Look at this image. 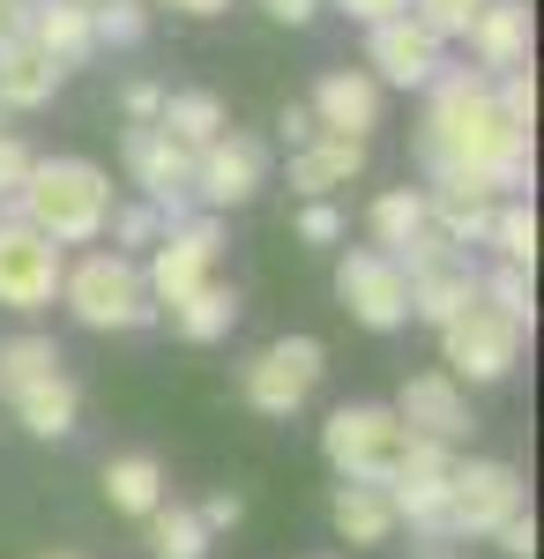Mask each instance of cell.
Returning <instances> with one entry per match:
<instances>
[{
  "instance_id": "cell-29",
  "label": "cell",
  "mask_w": 544,
  "mask_h": 559,
  "mask_svg": "<svg viewBox=\"0 0 544 559\" xmlns=\"http://www.w3.org/2000/svg\"><path fill=\"white\" fill-rule=\"evenodd\" d=\"M477 299L493 306L500 321H515V329H530V313H537V299H530V269H477Z\"/></svg>"
},
{
  "instance_id": "cell-37",
  "label": "cell",
  "mask_w": 544,
  "mask_h": 559,
  "mask_svg": "<svg viewBox=\"0 0 544 559\" xmlns=\"http://www.w3.org/2000/svg\"><path fill=\"white\" fill-rule=\"evenodd\" d=\"M493 545H500L507 559H537V515L522 508L515 522H500V530H493Z\"/></svg>"
},
{
  "instance_id": "cell-40",
  "label": "cell",
  "mask_w": 544,
  "mask_h": 559,
  "mask_svg": "<svg viewBox=\"0 0 544 559\" xmlns=\"http://www.w3.org/2000/svg\"><path fill=\"white\" fill-rule=\"evenodd\" d=\"M261 15H269V23H292V31H306V23L321 15V0H261Z\"/></svg>"
},
{
  "instance_id": "cell-44",
  "label": "cell",
  "mask_w": 544,
  "mask_h": 559,
  "mask_svg": "<svg viewBox=\"0 0 544 559\" xmlns=\"http://www.w3.org/2000/svg\"><path fill=\"white\" fill-rule=\"evenodd\" d=\"M172 8H187V15H224L232 0H172Z\"/></svg>"
},
{
  "instance_id": "cell-19",
  "label": "cell",
  "mask_w": 544,
  "mask_h": 559,
  "mask_svg": "<svg viewBox=\"0 0 544 559\" xmlns=\"http://www.w3.org/2000/svg\"><path fill=\"white\" fill-rule=\"evenodd\" d=\"M52 90H60V68L45 60L38 45L31 38H0V120L52 105Z\"/></svg>"
},
{
  "instance_id": "cell-8",
  "label": "cell",
  "mask_w": 544,
  "mask_h": 559,
  "mask_svg": "<svg viewBox=\"0 0 544 559\" xmlns=\"http://www.w3.org/2000/svg\"><path fill=\"white\" fill-rule=\"evenodd\" d=\"M522 515V471L500 463V455H470L448 477V537H493L500 522Z\"/></svg>"
},
{
  "instance_id": "cell-10",
  "label": "cell",
  "mask_w": 544,
  "mask_h": 559,
  "mask_svg": "<svg viewBox=\"0 0 544 559\" xmlns=\"http://www.w3.org/2000/svg\"><path fill=\"white\" fill-rule=\"evenodd\" d=\"M60 269H68V254L52 239H38L15 216H0V306L8 313H45L60 299Z\"/></svg>"
},
{
  "instance_id": "cell-36",
  "label": "cell",
  "mask_w": 544,
  "mask_h": 559,
  "mask_svg": "<svg viewBox=\"0 0 544 559\" xmlns=\"http://www.w3.org/2000/svg\"><path fill=\"white\" fill-rule=\"evenodd\" d=\"M298 239H306V247H335V239H343V210H335V202H306V210H298Z\"/></svg>"
},
{
  "instance_id": "cell-1",
  "label": "cell",
  "mask_w": 544,
  "mask_h": 559,
  "mask_svg": "<svg viewBox=\"0 0 544 559\" xmlns=\"http://www.w3.org/2000/svg\"><path fill=\"white\" fill-rule=\"evenodd\" d=\"M418 157L433 179L485 187L493 202L530 187V134H515L493 112V75H477V68H440L433 75V105L418 120Z\"/></svg>"
},
{
  "instance_id": "cell-15",
  "label": "cell",
  "mask_w": 544,
  "mask_h": 559,
  "mask_svg": "<svg viewBox=\"0 0 544 559\" xmlns=\"http://www.w3.org/2000/svg\"><path fill=\"white\" fill-rule=\"evenodd\" d=\"M366 60H374L366 75H374V83H395V90H418V83H433V75H440V45L425 38L411 15L374 23V31H366Z\"/></svg>"
},
{
  "instance_id": "cell-18",
  "label": "cell",
  "mask_w": 544,
  "mask_h": 559,
  "mask_svg": "<svg viewBox=\"0 0 544 559\" xmlns=\"http://www.w3.org/2000/svg\"><path fill=\"white\" fill-rule=\"evenodd\" d=\"M23 38L38 45L60 75H68V68H83L90 52H97V38H90V8H75V0H31Z\"/></svg>"
},
{
  "instance_id": "cell-38",
  "label": "cell",
  "mask_w": 544,
  "mask_h": 559,
  "mask_svg": "<svg viewBox=\"0 0 544 559\" xmlns=\"http://www.w3.org/2000/svg\"><path fill=\"white\" fill-rule=\"evenodd\" d=\"M194 522H202V530H239V522H247V500H239V492H210V500H202V508H194Z\"/></svg>"
},
{
  "instance_id": "cell-41",
  "label": "cell",
  "mask_w": 544,
  "mask_h": 559,
  "mask_svg": "<svg viewBox=\"0 0 544 559\" xmlns=\"http://www.w3.org/2000/svg\"><path fill=\"white\" fill-rule=\"evenodd\" d=\"M329 8H343V15H358V23L374 31V23H388V15H403L411 0H329Z\"/></svg>"
},
{
  "instance_id": "cell-22",
  "label": "cell",
  "mask_w": 544,
  "mask_h": 559,
  "mask_svg": "<svg viewBox=\"0 0 544 559\" xmlns=\"http://www.w3.org/2000/svg\"><path fill=\"white\" fill-rule=\"evenodd\" d=\"M105 500H113L120 515L150 522L157 508H165V463L142 455V448H134V455H113V463H105Z\"/></svg>"
},
{
  "instance_id": "cell-24",
  "label": "cell",
  "mask_w": 544,
  "mask_h": 559,
  "mask_svg": "<svg viewBox=\"0 0 544 559\" xmlns=\"http://www.w3.org/2000/svg\"><path fill=\"white\" fill-rule=\"evenodd\" d=\"M462 306H477V269H470V261H448V269H433V276H411V321L448 329Z\"/></svg>"
},
{
  "instance_id": "cell-26",
  "label": "cell",
  "mask_w": 544,
  "mask_h": 559,
  "mask_svg": "<svg viewBox=\"0 0 544 559\" xmlns=\"http://www.w3.org/2000/svg\"><path fill=\"white\" fill-rule=\"evenodd\" d=\"M366 231H374V254H403V247L425 231V194L418 187H388V194H374Z\"/></svg>"
},
{
  "instance_id": "cell-14",
  "label": "cell",
  "mask_w": 544,
  "mask_h": 559,
  "mask_svg": "<svg viewBox=\"0 0 544 559\" xmlns=\"http://www.w3.org/2000/svg\"><path fill=\"white\" fill-rule=\"evenodd\" d=\"M314 128L321 134H343V142H366L380 128V83L366 68H329L321 83H314Z\"/></svg>"
},
{
  "instance_id": "cell-6",
  "label": "cell",
  "mask_w": 544,
  "mask_h": 559,
  "mask_svg": "<svg viewBox=\"0 0 544 559\" xmlns=\"http://www.w3.org/2000/svg\"><path fill=\"white\" fill-rule=\"evenodd\" d=\"M321 373H329V350L314 344V336H276V344H261L239 366V395L261 418H292L298 403L321 388Z\"/></svg>"
},
{
  "instance_id": "cell-42",
  "label": "cell",
  "mask_w": 544,
  "mask_h": 559,
  "mask_svg": "<svg viewBox=\"0 0 544 559\" xmlns=\"http://www.w3.org/2000/svg\"><path fill=\"white\" fill-rule=\"evenodd\" d=\"M276 128H284V142H292V150H306V142H314V112H306V105H284V120H276Z\"/></svg>"
},
{
  "instance_id": "cell-17",
  "label": "cell",
  "mask_w": 544,
  "mask_h": 559,
  "mask_svg": "<svg viewBox=\"0 0 544 559\" xmlns=\"http://www.w3.org/2000/svg\"><path fill=\"white\" fill-rule=\"evenodd\" d=\"M366 173V142H343V134H314L306 150H292V194L306 202H329L335 187Z\"/></svg>"
},
{
  "instance_id": "cell-16",
  "label": "cell",
  "mask_w": 544,
  "mask_h": 559,
  "mask_svg": "<svg viewBox=\"0 0 544 559\" xmlns=\"http://www.w3.org/2000/svg\"><path fill=\"white\" fill-rule=\"evenodd\" d=\"M477 75H522L530 68V0H485V15L470 23Z\"/></svg>"
},
{
  "instance_id": "cell-21",
  "label": "cell",
  "mask_w": 544,
  "mask_h": 559,
  "mask_svg": "<svg viewBox=\"0 0 544 559\" xmlns=\"http://www.w3.org/2000/svg\"><path fill=\"white\" fill-rule=\"evenodd\" d=\"M329 522H335L343 545H388V537L403 530L380 485H335V492H329Z\"/></svg>"
},
{
  "instance_id": "cell-7",
  "label": "cell",
  "mask_w": 544,
  "mask_h": 559,
  "mask_svg": "<svg viewBox=\"0 0 544 559\" xmlns=\"http://www.w3.org/2000/svg\"><path fill=\"white\" fill-rule=\"evenodd\" d=\"M522 336H530V329L500 321V313H493L485 299L462 306L456 321L440 329V350H448V366H440V373H448L456 388H462V381L493 388V381H507V373H515V358H522Z\"/></svg>"
},
{
  "instance_id": "cell-12",
  "label": "cell",
  "mask_w": 544,
  "mask_h": 559,
  "mask_svg": "<svg viewBox=\"0 0 544 559\" xmlns=\"http://www.w3.org/2000/svg\"><path fill=\"white\" fill-rule=\"evenodd\" d=\"M448 477H456V448L411 440L403 463H395V477H388L380 492H388L395 522H411V530H440V522H448ZM440 537H448V530H440Z\"/></svg>"
},
{
  "instance_id": "cell-48",
  "label": "cell",
  "mask_w": 544,
  "mask_h": 559,
  "mask_svg": "<svg viewBox=\"0 0 544 559\" xmlns=\"http://www.w3.org/2000/svg\"><path fill=\"white\" fill-rule=\"evenodd\" d=\"M321 559H335V552H321Z\"/></svg>"
},
{
  "instance_id": "cell-3",
  "label": "cell",
  "mask_w": 544,
  "mask_h": 559,
  "mask_svg": "<svg viewBox=\"0 0 544 559\" xmlns=\"http://www.w3.org/2000/svg\"><path fill=\"white\" fill-rule=\"evenodd\" d=\"M60 306L83 329H150L157 321V299L142 284V261L113 254V247H97V254L60 269Z\"/></svg>"
},
{
  "instance_id": "cell-32",
  "label": "cell",
  "mask_w": 544,
  "mask_h": 559,
  "mask_svg": "<svg viewBox=\"0 0 544 559\" xmlns=\"http://www.w3.org/2000/svg\"><path fill=\"white\" fill-rule=\"evenodd\" d=\"M90 38L97 45H142L150 38V8L142 0H97L90 8Z\"/></svg>"
},
{
  "instance_id": "cell-33",
  "label": "cell",
  "mask_w": 544,
  "mask_h": 559,
  "mask_svg": "<svg viewBox=\"0 0 544 559\" xmlns=\"http://www.w3.org/2000/svg\"><path fill=\"white\" fill-rule=\"evenodd\" d=\"M493 112H500L515 134L537 128V75L522 68V75H493Z\"/></svg>"
},
{
  "instance_id": "cell-4",
  "label": "cell",
  "mask_w": 544,
  "mask_h": 559,
  "mask_svg": "<svg viewBox=\"0 0 544 559\" xmlns=\"http://www.w3.org/2000/svg\"><path fill=\"white\" fill-rule=\"evenodd\" d=\"M403 448H411V432L395 426L388 403H335L321 426V455H329L335 485H388Z\"/></svg>"
},
{
  "instance_id": "cell-46",
  "label": "cell",
  "mask_w": 544,
  "mask_h": 559,
  "mask_svg": "<svg viewBox=\"0 0 544 559\" xmlns=\"http://www.w3.org/2000/svg\"><path fill=\"white\" fill-rule=\"evenodd\" d=\"M75 8H97V0H75Z\"/></svg>"
},
{
  "instance_id": "cell-28",
  "label": "cell",
  "mask_w": 544,
  "mask_h": 559,
  "mask_svg": "<svg viewBox=\"0 0 544 559\" xmlns=\"http://www.w3.org/2000/svg\"><path fill=\"white\" fill-rule=\"evenodd\" d=\"M485 247H493L507 269H537V210H530L522 194L493 202V231H485Z\"/></svg>"
},
{
  "instance_id": "cell-11",
  "label": "cell",
  "mask_w": 544,
  "mask_h": 559,
  "mask_svg": "<svg viewBox=\"0 0 544 559\" xmlns=\"http://www.w3.org/2000/svg\"><path fill=\"white\" fill-rule=\"evenodd\" d=\"M261 179H269V142L261 134H239V128H224L210 142V150H194V173H187V187L216 210H239V202H253L261 194Z\"/></svg>"
},
{
  "instance_id": "cell-34",
  "label": "cell",
  "mask_w": 544,
  "mask_h": 559,
  "mask_svg": "<svg viewBox=\"0 0 544 559\" xmlns=\"http://www.w3.org/2000/svg\"><path fill=\"white\" fill-rule=\"evenodd\" d=\"M105 231H113V254L134 261V247H157V231H165V224H157V210H150V202H134V210H113V224H105Z\"/></svg>"
},
{
  "instance_id": "cell-31",
  "label": "cell",
  "mask_w": 544,
  "mask_h": 559,
  "mask_svg": "<svg viewBox=\"0 0 544 559\" xmlns=\"http://www.w3.org/2000/svg\"><path fill=\"white\" fill-rule=\"evenodd\" d=\"M403 15H411L433 45H448V38H470V23L485 15V0H411Z\"/></svg>"
},
{
  "instance_id": "cell-35",
  "label": "cell",
  "mask_w": 544,
  "mask_h": 559,
  "mask_svg": "<svg viewBox=\"0 0 544 559\" xmlns=\"http://www.w3.org/2000/svg\"><path fill=\"white\" fill-rule=\"evenodd\" d=\"M31 165H38V150H31L23 134H8V128H0V216H8V202H15V194H23Z\"/></svg>"
},
{
  "instance_id": "cell-30",
  "label": "cell",
  "mask_w": 544,
  "mask_h": 559,
  "mask_svg": "<svg viewBox=\"0 0 544 559\" xmlns=\"http://www.w3.org/2000/svg\"><path fill=\"white\" fill-rule=\"evenodd\" d=\"M150 552L157 559H202L210 552V530L194 522V508H157L150 515Z\"/></svg>"
},
{
  "instance_id": "cell-39",
  "label": "cell",
  "mask_w": 544,
  "mask_h": 559,
  "mask_svg": "<svg viewBox=\"0 0 544 559\" xmlns=\"http://www.w3.org/2000/svg\"><path fill=\"white\" fill-rule=\"evenodd\" d=\"M127 128H157V112H165V83H127Z\"/></svg>"
},
{
  "instance_id": "cell-2",
  "label": "cell",
  "mask_w": 544,
  "mask_h": 559,
  "mask_svg": "<svg viewBox=\"0 0 544 559\" xmlns=\"http://www.w3.org/2000/svg\"><path fill=\"white\" fill-rule=\"evenodd\" d=\"M8 216L31 224L52 247H97L105 224H113V179L90 157H38L31 179H23V194L8 202Z\"/></svg>"
},
{
  "instance_id": "cell-20",
  "label": "cell",
  "mask_w": 544,
  "mask_h": 559,
  "mask_svg": "<svg viewBox=\"0 0 544 559\" xmlns=\"http://www.w3.org/2000/svg\"><path fill=\"white\" fill-rule=\"evenodd\" d=\"M15 418H23V432H38V440H68L75 432V418H83V388H75V373L60 366V373H45V381H31L15 403H8Z\"/></svg>"
},
{
  "instance_id": "cell-9",
  "label": "cell",
  "mask_w": 544,
  "mask_h": 559,
  "mask_svg": "<svg viewBox=\"0 0 544 559\" xmlns=\"http://www.w3.org/2000/svg\"><path fill=\"white\" fill-rule=\"evenodd\" d=\"M335 299H343V313L358 321V329H403L411 321V284H403V269L388 254H374V247H351V254L335 261Z\"/></svg>"
},
{
  "instance_id": "cell-25",
  "label": "cell",
  "mask_w": 544,
  "mask_h": 559,
  "mask_svg": "<svg viewBox=\"0 0 544 559\" xmlns=\"http://www.w3.org/2000/svg\"><path fill=\"white\" fill-rule=\"evenodd\" d=\"M232 321H239V292L232 284H202V292H187V299L172 306V329L187 336V344H216V336H232Z\"/></svg>"
},
{
  "instance_id": "cell-47",
  "label": "cell",
  "mask_w": 544,
  "mask_h": 559,
  "mask_svg": "<svg viewBox=\"0 0 544 559\" xmlns=\"http://www.w3.org/2000/svg\"><path fill=\"white\" fill-rule=\"evenodd\" d=\"M52 559H75V552H52Z\"/></svg>"
},
{
  "instance_id": "cell-45",
  "label": "cell",
  "mask_w": 544,
  "mask_h": 559,
  "mask_svg": "<svg viewBox=\"0 0 544 559\" xmlns=\"http://www.w3.org/2000/svg\"><path fill=\"white\" fill-rule=\"evenodd\" d=\"M0 8H23V0H0Z\"/></svg>"
},
{
  "instance_id": "cell-27",
  "label": "cell",
  "mask_w": 544,
  "mask_h": 559,
  "mask_svg": "<svg viewBox=\"0 0 544 559\" xmlns=\"http://www.w3.org/2000/svg\"><path fill=\"white\" fill-rule=\"evenodd\" d=\"M60 366H68V358H60L52 336H8V344H0V403H15L31 381L60 373Z\"/></svg>"
},
{
  "instance_id": "cell-5",
  "label": "cell",
  "mask_w": 544,
  "mask_h": 559,
  "mask_svg": "<svg viewBox=\"0 0 544 559\" xmlns=\"http://www.w3.org/2000/svg\"><path fill=\"white\" fill-rule=\"evenodd\" d=\"M216 254H224V224H216L210 210L187 216V224H165L157 247H150V261H142V284H150L157 313H172L187 292H202L216 276Z\"/></svg>"
},
{
  "instance_id": "cell-23",
  "label": "cell",
  "mask_w": 544,
  "mask_h": 559,
  "mask_svg": "<svg viewBox=\"0 0 544 559\" xmlns=\"http://www.w3.org/2000/svg\"><path fill=\"white\" fill-rule=\"evenodd\" d=\"M157 128H165L187 157H194V150H210L216 134H224V97H216V90H165Z\"/></svg>"
},
{
  "instance_id": "cell-13",
  "label": "cell",
  "mask_w": 544,
  "mask_h": 559,
  "mask_svg": "<svg viewBox=\"0 0 544 559\" xmlns=\"http://www.w3.org/2000/svg\"><path fill=\"white\" fill-rule=\"evenodd\" d=\"M388 411H395V426L411 432V440H433V448H462V440L477 432L470 395H462L440 366H433V373H411V381H403V395H395Z\"/></svg>"
},
{
  "instance_id": "cell-43",
  "label": "cell",
  "mask_w": 544,
  "mask_h": 559,
  "mask_svg": "<svg viewBox=\"0 0 544 559\" xmlns=\"http://www.w3.org/2000/svg\"><path fill=\"white\" fill-rule=\"evenodd\" d=\"M411 552H418V559H448V552H456V537H440V530H411Z\"/></svg>"
}]
</instances>
